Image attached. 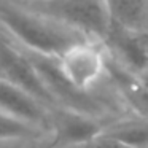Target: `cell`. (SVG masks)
Segmentation results:
<instances>
[{
  "label": "cell",
  "instance_id": "cell-4",
  "mask_svg": "<svg viewBox=\"0 0 148 148\" xmlns=\"http://www.w3.org/2000/svg\"><path fill=\"white\" fill-rule=\"evenodd\" d=\"M105 56L134 75L148 70V34L112 24L102 43Z\"/></svg>",
  "mask_w": 148,
  "mask_h": 148
},
{
  "label": "cell",
  "instance_id": "cell-3",
  "mask_svg": "<svg viewBox=\"0 0 148 148\" xmlns=\"http://www.w3.org/2000/svg\"><path fill=\"white\" fill-rule=\"evenodd\" d=\"M64 78L73 88L84 92H94L107 78V58L102 45L84 42L70 48L58 59Z\"/></svg>",
  "mask_w": 148,
  "mask_h": 148
},
{
  "label": "cell",
  "instance_id": "cell-13",
  "mask_svg": "<svg viewBox=\"0 0 148 148\" xmlns=\"http://www.w3.org/2000/svg\"><path fill=\"white\" fill-rule=\"evenodd\" d=\"M30 148H32V147H30Z\"/></svg>",
  "mask_w": 148,
  "mask_h": 148
},
{
  "label": "cell",
  "instance_id": "cell-2",
  "mask_svg": "<svg viewBox=\"0 0 148 148\" xmlns=\"http://www.w3.org/2000/svg\"><path fill=\"white\" fill-rule=\"evenodd\" d=\"M27 7L70 27L88 40L102 43L112 27L108 2L97 0H24Z\"/></svg>",
  "mask_w": 148,
  "mask_h": 148
},
{
  "label": "cell",
  "instance_id": "cell-7",
  "mask_svg": "<svg viewBox=\"0 0 148 148\" xmlns=\"http://www.w3.org/2000/svg\"><path fill=\"white\" fill-rule=\"evenodd\" d=\"M102 134L118 140L127 148H148V118L123 116L108 123Z\"/></svg>",
  "mask_w": 148,
  "mask_h": 148
},
{
  "label": "cell",
  "instance_id": "cell-1",
  "mask_svg": "<svg viewBox=\"0 0 148 148\" xmlns=\"http://www.w3.org/2000/svg\"><path fill=\"white\" fill-rule=\"evenodd\" d=\"M0 37L35 56L59 59L70 48L91 42L70 27L27 7L24 0H0Z\"/></svg>",
  "mask_w": 148,
  "mask_h": 148
},
{
  "label": "cell",
  "instance_id": "cell-12",
  "mask_svg": "<svg viewBox=\"0 0 148 148\" xmlns=\"http://www.w3.org/2000/svg\"><path fill=\"white\" fill-rule=\"evenodd\" d=\"M137 77H138V80H140V83L145 86V89L148 91V70L142 72L140 75H137Z\"/></svg>",
  "mask_w": 148,
  "mask_h": 148
},
{
  "label": "cell",
  "instance_id": "cell-8",
  "mask_svg": "<svg viewBox=\"0 0 148 148\" xmlns=\"http://www.w3.org/2000/svg\"><path fill=\"white\" fill-rule=\"evenodd\" d=\"M112 24L134 32L148 34V0L108 2Z\"/></svg>",
  "mask_w": 148,
  "mask_h": 148
},
{
  "label": "cell",
  "instance_id": "cell-6",
  "mask_svg": "<svg viewBox=\"0 0 148 148\" xmlns=\"http://www.w3.org/2000/svg\"><path fill=\"white\" fill-rule=\"evenodd\" d=\"M103 124L91 116L54 107L49 119V135L54 148H67L83 143L102 134Z\"/></svg>",
  "mask_w": 148,
  "mask_h": 148
},
{
  "label": "cell",
  "instance_id": "cell-11",
  "mask_svg": "<svg viewBox=\"0 0 148 148\" xmlns=\"http://www.w3.org/2000/svg\"><path fill=\"white\" fill-rule=\"evenodd\" d=\"M35 142H38V140H35ZM35 142H7V143H0V148H30Z\"/></svg>",
  "mask_w": 148,
  "mask_h": 148
},
{
  "label": "cell",
  "instance_id": "cell-5",
  "mask_svg": "<svg viewBox=\"0 0 148 148\" xmlns=\"http://www.w3.org/2000/svg\"><path fill=\"white\" fill-rule=\"evenodd\" d=\"M54 107L34 94L0 78V112L49 134V119Z\"/></svg>",
  "mask_w": 148,
  "mask_h": 148
},
{
  "label": "cell",
  "instance_id": "cell-9",
  "mask_svg": "<svg viewBox=\"0 0 148 148\" xmlns=\"http://www.w3.org/2000/svg\"><path fill=\"white\" fill-rule=\"evenodd\" d=\"M49 137V134L29 126L7 113L0 112V143L7 142H35Z\"/></svg>",
  "mask_w": 148,
  "mask_h": 148
},
{
  "label": "cell",
  "instance_id": "cell-10",
  "mask_svg": "<svg viewBox=\"0 0 148 148\" xmlns=\"http://www.w3.org/2000/svg\"><path fill=\"white\" fill-rule=\"evenodd\" d=\"M67 148H127V147L119 143L115 138L105 135V134H99L97 137L91 138V140H86L83 143L73 145V147H67Z\"/></svg>",
  "mask_w": 148,
  "mask_h": 148
}]
</instances>
